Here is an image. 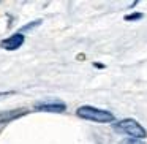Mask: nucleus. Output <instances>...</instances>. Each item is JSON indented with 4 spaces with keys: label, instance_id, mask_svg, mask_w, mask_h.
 I'll return each instance as SVG.
<instances>
[{
    "label": "nucleus",
    "instance_id": "nucleus-1",
    "mask_svg": "<svg viewBox=\"0 0 147 144\" xmlns=\"http://www.w3.org/2000/svg\"><path fill=\"white\" fill-rule=\"evenodd\" d=\"M76 116L79 119H84V120L98 122V124H109V122H114V119H115L111 111L100 109V108H95V106H90V105L79 106L76 109Z\"/></svg>",
    "mask_w": 147,
    "mask_h": 144
},
{
    "label": "nucleus",
    "instance_id": "nucleus-2",
    "mask_svg": "<svg viewBox=\"0 0 147 144\" xmlns=\"http://www.w3.org/2000/svg\"><path fill=\"white\" fill-rule=\"evenodd\" d=\"M112 128H114L117 133L128 135L130 138H136V139H144V138H147L146 128L141 124H138L134 119H122V120L112 124Z\"/></svg>",
    "mask_w": 147,
    "mask_h": 144
},
{
    "label": "nucleus",
    "instance_id": "nucleus-3",
    "mask_svg": "<svg viewBox=\"0 0 147 144\" xmlns=\"http://www.w3.org/2000/svg\"><path fill=\"white\" fill-rule=\"evenodd\" d=\"M35 111H41V112H63L67 111V105L60 100H43L33 105Z\"/></svg>",
    "mask_w": 147,
    "mask_h": 144
},
{
    "label": "nucleus",
    "instance_id": "nucleus-4",
    "mask_svg": "<svg viewBox=\"0 0 147 144\" xmlns=\"http://www.w3.org/2000/svg\"><path fill=\"white\" fill-rule=\"evenodd\" d=\"M24 43H26V35H24V32H16V33H13V35H10V37L2 40L0 48L5 49V51H16V49H19Z\"/></svg>",
    "mask_w": 147,
    "mask_h": 144
},
{
    "label": "nucleus",
    "instance_id": "nucleus-5",
    "mask_svg": "<svg viewBox=\"0 0 147 144\" xmlns=\"http://www.w3.org/2000/svg\"><path fill=\"white\" fill-rule=\"evenodd\" d=\"M27 109L26 108H19V109H13V111H5L0 114V122L2 124H7V122H11L14 119H19L21 116H26L27 114Z\"/></svg>",
    "mask_w": 147,
    "mask_h": 144
},
{
    "label": "nucleus",
    "instance_id": "nucleus-6",
    "mask_svg": "<svg viewBox=\"0 0 147 144\" xmlns=\"http://www.w3.org/2000/svg\"><path fill=\"white\" fill-rule=\"evenodd\" d=\"M119 144H144L141 139H136V138H123Z\"/></svg>",
    "mask_w": 147,
    "mask_h": 144
},
{
    "label": "nucleus",
    "instance_id": "nucleus-7",
    "mask_svg": "<svg viewBox=\"0 0 147 144\" xmlns=\"http://www.w3.org/2000/svg\"><path fill=\"white\" fill-rule=\"evenodd\" d=\"M142 18V13H134V14H127V16L123 18L125 21H138Z\"/></svg>",
    "mask_w": 147,
    "mask_h": 144
},
{
    "label": "nucleus",
    "instance_id": "nucleus-8",
    "mask_svg": "<svg viewBox=\"0 0 147 144\" xmlns=\"http://www.w3.org/2000/svg\"><path fill=\"white\" fill-rule=\"evenodd\" d=\"M13 92H0V98H3V97H8V95H11Z\"/></svg>",
    "mask_w": 147,
    "mask_h": 144
}]
</instances>
